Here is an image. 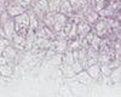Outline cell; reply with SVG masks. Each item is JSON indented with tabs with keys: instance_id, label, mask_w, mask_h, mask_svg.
Here are the masks:
<instances>
[{
	"instance_id": "cell-9",
	"label": "cell",
	"mask_w": 121,
	"mask_h": 97,
	"mask_svg": "<svg viewBox=\"0 0 121 97\" xmlns=\"http://www.w3.org/2000/svg\"><path fill=\"white\" fill-rule=\"evenodd\" d=\"M58 11L62 12V13H64V15H67L68 17L73 13V9H72V5H70L69 0H60Z\"/></svg>"
},
{
	"instance_id": "cell-5",
	"label": "cell",
	"mask_w": 121,
	"mask_h": 97,
	"mask_svg": "<svg viewBox=\"0 0 121 97\" xmlns=\"http://www.w3.org/2000/svg\"><path fill=\"white\" fill-rule=\"evenodd\" d=\"M3 31H4V35L6 39H9L11 41V39L13 36V34L16 33L15 31V21H13V17H10L6 22L3 23Z\"/></svg>"
},
{
	"instance_id": "cell-4",
	"label": "cell",
	"mask_w": 121,
	"mask_h": 97,
	"mask_svg": "<svg viewBox=\"0 0 121 97\" xmlns=\"http://www.w3.org/2000/svg\"><path fill=\"white\" fill-rule=\"evenodd\" d=\"M5 58H6V61H7V63L10 64V66H12V67H15L16 66V58H17V50L16 48L10 44L9 46H6L5 47V50L3 51V53H1Z\"/></svg>"
},
{
	"instance_id": "cell-12",
	"label": "cell",
	"mask_w": 121,
	"mask_h": 97,
	"mask_svg": "<svg viewBox=\"0 0 121 97\" xmlns=\"http://www.w3.org/2000/svg\"><path fill=\"white\" fill-rule=\"evenodd\" d=\"M74 57H73V51L72 50H67L62 53V63H67V64H73L74 62Z\"/></svg>"
},
{
	"instance_id": "cell-11",
	"label": "cell",
	"mask_w": 121,
	"mask_h": 97,
	"mask_svg": "<svg viewBox=\"0 0 121 97\" xmlns=\"http://www.w3.org/2000/svg\"><path fill=\"white\" fill-rule=\"evenodd\" d=\"M13 74V67L10 66L9 63L6 64H0V75L4 78H11Z\"/></svg>"
},
{
	"instance_id": "cell-1",
	"label": "cell",
	"mask_w": 121,
	"mask_h": 97,
	"mask_svg": "<svg viewBox=\"0 0 121 97\" xmlns=\"http://www.w3.org/2000/svg\"><path fill=\"white\" fill-rule=\"evenodd\" d=\"M15 21V31L16 33L21 34V35H26L27 31L29 29V15L27 11H24L21 15H17L13 17Z\"/></svg>"
},
{
	"instance_id": "cell-14",
	"label": "cell",
	"mask_w": 121,
	"mask_h": 97,
	"mask_svg": "<svg viewBox=\"0 0 121 97\" xmlns=\"http://www.w3.org/2000/svg\"><path fill=\"white\" fill-rule=\"evenodd\" d=\"M10 44H11V41H10L9 39H6L5 36H0V55L3 53V51L5 50V47L9 46Z\"/></svg>"
},
{
	"instance_id": "cell-2",
	"label": "cell",
	"mask_w": 121,
	"mask_h": 97,
	"mask_svg": "<svg viewBox=\"0 0 121 97\" xmlns=\"http://www.w3.org/2000/svg\"><path fill=\"white\" fill-rule=\"evenodd\" d=\"M26 7L23 5H21L17 0H10L7 1V5H6V11L9 13L10 17H15L17 15H21L26 11Z\"/></svg>"
},
{
	"instance_id": "cell-7",
	"label": "cell",
	"mask_w": 121,
	"mask_h": 97,
	"mask_svg": "<svg viewBox=\"0 0 121 97\" xmlns=\"http://www.w3.org/2000/svg\"><path fill=\"white\" fill-rule=\"evenodd\" d=\"M85 69H86V72L90 75L91 79H99L100 75H102V74H100V66H99V63H95V64L87 66Z\"/></svg>"
},
{
	"instance_id": "cell-10",
	"label": "cell",
	"mask_w": 121,
	"mask_h": 97,
	"mask_svg": "<svg viewBox=\"0 0 121 97\" xmlns=\"http://www.w3.org/2000/svg\"><path fill=\"white\" fill-rule=\"evenodd\" d=\"M59 68H60V71H62V73L64 74V76L67 78V79H72V78H74L75 73H74L73 68H72V64L60 63L59 64Z\"/></svg>"
},
{
	"instance_id": "cell-16",
	"label": "cell",
	"mask_w": 121,
	"mask_h": 97,
	"mask_svg": "<svg viewBox=\"0 0 121 97\" xmlns=\"http://www.w3.org/2000/svg\"><path fill=\"white\" fill-rule=\"evenodd\" d=\"M7 61H6V58L3 56V55H0V64H6Z\"/></svg>"
},
{
	"instance_id": "cell-3",
	"label": "cell",
	"mask_w": 121,
	"mask_h": 97,
	"mask_svg": "<svg viewBox=\"0 0 121 97\" xmlns=\"http://www.w3.org/2000/svg\"><path fill=\"white\" fill-rule=\"evenodd\" d=\"M67 21H68V16L67 15L59 12V11L55 12V22H53V26H52V31L53 32L63 31Z\"/></svg>"
},
{
	"instance_id": "cell-15",
	"label": "cell",
	"mask_w": 121,
	"mask_h": 97,
	"mask_svg": "<svg viewBox=\"0 0 121 97\" xmlns=\"http://www.w3.org/2000/svg\"><path fill=\"white\" fill-rule=\"evenodd\" d=\"M72 68H73V71H74V73H75V74L85 69L84 66H82V63L80 62V61H74V62H73V64H72Z\"/></svg>"
},
{
	"instance_id": "cell-8",
	"label": "cell",
	"mask_w": 121,
	"mask_h": 97,
	"mask_svg": "<svg viewBox=\"0 0 121 97\" xmlns=\"http://www.w3.org/2000/svg\"><path fill=\"white\" fill-rule=\"evenodd\" d=\"M72 79H73V80H76V81H79V83H81V84H84V85H88L91 78H90V75L87 74L86 71H81V72L76 73V74L74 75V78H72Z\"/></svg>"
},
{
	"instance_id": "cell-13",
	"label": "cell",
	"mask_w": 121,
	"mask_h": 97,
	"mask_svg": "<svg viewBox=\"0 0 121 97\" xmlns=\"http://www.w3.org/2000/svg\"><path fill=\"white\" fill-rule=\"evenodd\" d=\"M60 0H48V11L51 12H57L59 9Z\"/></svg>"
},
{
	"instance_id": "cell-6",
	"label": "cell",
	"mask_w": 121,
	"mask_h": 97,
	"mask_svg": "<svg viewBox=\"0 0 121 97\" xmlns=\"http://www.w3.org/2000/svg\"><path fill=\"white\" fill-rule=\"evenodd\" d=\"M91 27L85 19H82V21H80L79 23H76V32H78V36L79 38H85V35L91 31Z\"/></svg>"
}]
</instances>
